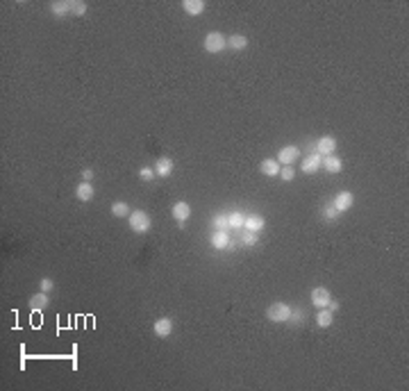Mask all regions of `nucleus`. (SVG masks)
<instances>
[{
	"label": "nucleus",
	"mask_w": 409,
	"mask_h": 391,
	"mask_svg": "<svg viewBox=\"0 0 409 391\" xmlns=\"http://www.w3.org/2000/svg\"><path fill=\"white\" fill-rule=\"evenodd\" d=\"M130 228L132 232H136V234H146V232L150 230V226H153V221H150V216L143 209H134V212H130Z\"/></svg>",
	"instance_id": "nucleus-1"
},
{
	"label": "nucleus",
	"mask_w": 409,
	"mask_h": 391,
	"mask_svg": "<svg viewBox=\"0 0 409 391\" xmlns=\"http://www.w3.org/2000/svg\"><path fill=\"white\" fill-rule=\"evenodd\" d=\"M291 314H293V309H291L286 302H273L266 309L268 321H273V323H286V321L291 319Z\"/></svg>",
	"instance_id": "nucleus-2"
},
{
	"label": "nucleus",
	"mask_w": 409,
	"mask_h": 391,
	"mask_svg": "<svg viewBox=\"0 0 409 391\" xmlns=\"http://www.w3.org/2000/svg\"><path fill=\"white\" fill-rule=\"evenodd\" d=\"M202 46H205L207 53L216 55V53H223L227 48V39L220 34V32H209V34L205 36V43H202Z\"/></svg>",
	"instance_id": "nucleus-3"
},
{
	"label": "nucleus",
	"mask_w": 409,
	"mask_h": 391,
	"mask_svg": "<svg viewBox=\"0 0 409 391\" xmlns=\"http://www.w3.org/2000/svg\"><path fill=\"white\" fill-rule=\"evenodd\" d=\"M352 202H355V196L350 194V191H339V194L334 196L332 205H334V209L341 214V212H348V209L352 207Z\"/></svg>",
	"instance_id": "nucleus-4"
},
{
	"label": "nucleus",
	"mask_w": 409,
	"mask_h": 391,
	"mask_svg": "<svg viewBox=\"0 0 409 391\" xmlns=\"http://www.w3.org/2000/svg\"><path fill=\"white\" fill-rule=\"evenodd\" d=\"M296 160H300V148H298V146H284V148L278 153V162L282 166H291Z\"/></svg>",
	"instance_id": "nucleus-5"
},
{
	"label": "nucleus",
	"mask_w": 409,
	"mask_h": 391,
	"mask_svg": "<svg viewBox=\"0 0 409 391\" xmlns=\"http://www.w3.org/2000/svg\"><path fill=\"white\" fill-rule=\"evenodd\" d=\"M171 214H173V219L178 221L180 226H184V223L189 221V216H191V205H189V202H184V200H180V202L173 205Z\"/></svg>",
	"instance_id": "nucleus-6"
},
{
	"label": "nucleus",
	"mask_w": 409,
	"mask_h": 391,
	"mask_svg": "<svg viewBox=\"0 0 409 391\" xmlns=\"http://www.w3.org/2000/svg\"><path fill=\"white\" fill-rule=\"evenodd\" d=\"M330 300H332V296H330V291L325 287H314V291H312V305L314 307L323 309L330 305Z\"/></svg>",
	"instance_id": "nucleus-7"
},
{
	"label": "nucleus",
	"mask_w": 409,
	"mask_h": 391,
	"mask_svg": "<svg viewBox=\"0 0 409 391\" xmlns=\"http://www.w3.org/2000/svg\"><path fill=\"white\" fill-rule=\"evenodd\" d=\"M300 168H303V173H316L318 168H323V157H320L318 153L307 155V157L300 162Z\"/></svg>",
	"instance_id": "nucleus-8"
},
{
	"label": "nucleus",
	"mask_w": 409,
	"mask_h": 391,
	"mask_svg": "<svg viewBox=\"0 0 409 391\" xmlns=\"http://www.w3.org/2000/svg\"><path fill=\"white\" fill-rule=\"evenodd\" d=\"M337 150V139L334 136H320L318 141H316V153L320 157H325V155H332Z\"/></svg>",
	"instance_id": "nucleus-9"
},
{
	"label": "nucleus",
	"mask_w": 409,
	"mask_h": 391,
	"mask_svg": "<svg viewBox=\"0 0 409 391\" xmlns=\"http://www.w3.org/2000/svg\"><path fill=\"white\" fill-rule=\"evenodd\" d=\"M75 196H77V200L80 202H89V200H94V196H95V189H94V184L91 182H80L75 187Z\"/></svg>",
	"instance_id": "nucleus-10"
},
{
	"label": "nucleus",
	"mask_w": 409,
	"mask_h": 391,
	"mask_svg": "<svg viewBox=\"0 0 409 391\" xmlns=\"http://www.w3.org/2000/svg\"><path fill=\"white\" fill-rule=\"evenodd\" d=\"M280 168H282L280 162L271 160V157H268V160H261V164H259V171L264 173L266 178H280Z\"/></svg>",
	"instance_id": "nucleus-11"
},
{
	"label": "nucleus",
	"mask_w": 409,
	"mask_h": 391,
	"mask_svg": "<svg viewBox=\"0 0 409 391\" xmlns=\"http://www.w3.org/2000/svg\"><path fill=\"white\" fill-rule=\"evenodd\" d=\"M323 168H325L327 173H341V168H344V162H341V157L339 155H325L323 157Z\"/></svg>",
	"instance_id": "nucleus-12"
},
{
	"label": "nucleus",
	"mask_w": 409,
	"mask_h": 391,
	"mask_svg": "<svg viewBox=\"0 0 409 391\" xmlns=\"http://www.w3.org/2000/svg\"><path fill=\"white\" fill-rule=\"evenodd\" d=\"M264 226H266V221H264V216H257V214H250V216H246V223H243V230H250V232H261V230H264Z\"/></svg>",
	"instance_id": "nucleus-13"
},
{
	"label": "nucleus",
	"mask_w": 409,
	"mask_h": 391,
	"mask_svg": "<svg viewBox=\"0 0 409 391\" xmlns=\"http://www.w3.org/2000/svg\"><path fill=\"white\" fill-rule=\"evenodd\" d=\"M153 330L157 337H168L173 332V321L171 319H157L153 323Z\"/></svg>",
	"instance_id": "nucleus-14"
},
{
	"label": "nucleus",
	"mask_w": 409,
	"mask_h": 391,
	"mask_svg": "<svg viewBox=\"0 0 409 391\" xmlns=\"http://www.w3.org/2000/svg\"><path fill=\"white\" fill-rule=\"evenodd\" d=\"M212 246L216 250H225L227 246H230V234H227L225 230H216L212 234Z\"/></svg>",
	"instance_id": "nucleus-15"
},
{
	"label": "nucleus",
	"mask_w": 409,
	"mask_h": 391,
	"mask_svg": "<svg viewBox=\"0 0 409 391\" xmlns=\"http://www.w3.org/2000/svg\"><path fill=\"white\" fill-rule=\"evenodd\" d=\"M182 9L189 14V16H200V14L205 12V2H202V0H184Z\"/></svg>",
	"instance_id": "nucleus-16"
},
{
	"label": "nucleus",
	"mask_w": 409,
	"mask_h": 391,
	"mask_svg": "<svg viewBox=\"0 0 409 391\" xmlns=\"http://www.w3.org/2000/svg\"><path fill=\"white\" fill-rule=\"evenodd\" d=\"M155 173L161 175V178L171 175V173H173V160H171V157H159L157 164H155Z\"/></svg>",
	"instance_id": "nucleus-17"
},
{
	"label": "nucleus",
	"mask_w": 409,
	"mask_h": 391,
	"mask_svg": "<svg viewBox=\"0 0 409 391\" xmlns=\"http://www.w3.org/2000/svg\"><path fill=\"white\" fill-rule=\"evenodd\" d=\"M334 323V312H330L327 307L318 309V314H316V326L318 327H330Z\"/></svg>",
	"instance_id": "nucleus-18"
},
{
	"label": "nucleus",
	"mask_w": 409,
	"mask_h": 391,
	"mask_svg": "<svg viewBox=\"0 0 409 391\" xmlns=\"http://www.w3.org/2000/svg\"><path fill=\"white\" fill-rule=\"evenodd\" d=\"M30 305H32V309H46L48 305H50V300H48V293H46V291H39V293H34V296L30 298Z\"/></svg>",
	"instance_id": "nucleus-19"
},
{
	"label": "nucleus",
	"mask_w": 409,
	"mask_h": 391,
	"mask_svg": "<svg viewBox=\"0 0 409 391\" xmlns=\"http://www.w3.org/2000/svg\"><path fill=\"white\" fill-rule=\"evenodd\" d=\"M227 46H230L232 50H246V48H248V36L232 34L230 39H227Z\"/></svg>",
	"instance_id": "nucleus-20"
},
{
	"label": "nucleus",
	"mask_w": 409,
	"mask_h": 391,
	"mask_svg": "<svg viewBox=\"0 0 409 391\" xmlns=\"http://www.w3.org/2000/svg\"><path fill=\"white\" fill-rule=\"evenodd\" d=\"M50 7H53L55 16H66V14H71V0H55Z\"/></svg>",
	"instance_id": "nucleus-21"
},
{
	"label": "nucleus",
	"mask_w": 409,
	"mask_h": 391,
	"mask_svg": "<svg viewBox=\"0 0 409 391\" xmlns=\"http://www.w3.org/2000/svg\"><path fill=\"white\" fill-rule=\"evenodd\" d=\"M246 216H248V214H243V212H230L227 214V219H230V230H241L243 223H246Z\"/></svg>",
	"instance_id": "nucleus-22"
},
{
	"label": "nucleus",
	"mask_w": 409,
	"mask_h": 391,
	"mask_svg": "<svg viewBox=\"0 0 409 391\" xmlns=\"http://www.w3.org/2000/svg\"><path fill=\"white\" fill-rule=\"evenodd\" d=\"M130 205L127 202H123V200H119V202H114L112 205V214L116 216V219H125V216H130Z\"/></svg>",
	"instance_id": "nucleus-23"
},
{
	"label": "nucleus",
	"mask_w": 409,
	"mask_h": 391,
	"mask_svg": "<svg viewBox=\"0 0 409 391\" xmlns=\"http://www.w3.org/2000/svg\"><path fill=\"white\" fill-rule=\"evenodd\" d=\"M257 239H259V232H250V230L241 232V243L243 246H255Z\"/></svg>",
	"instance_id": "nucleus-24"
},
{
	"label": "nucleus",
	"mask_w": 409,
	"mask_h": 391,
	"mask_svg": "<svg viewBox=\"0 0 409 391\" xmlns=\"http://www.w3.org/2000/svg\"><path fill=\"white\" fill-rule=\"evenodd\" d=\"M71 14L84 16V14H87V2H84V0H71Z\"/></svg>",
	"instance_id": "nucleus-25"
},
{
	"label": "nucleus",
	"mask_w": 409,
	"mask_h": 391,
	"mask_svg": "<svg viewBox=\"0 0 409 391\" xmlns=\"http://www.w3.org/2000/svg\"><path fill=\"white\" fill-rule=\"evenodd\" d=\"M214 226H216V230H230V219H227V214H219L216 219H214Z\"/></svg>",
	"instance_id": "nucleus-26"
},
{
	"label": "nucleus",
	"mask_w": 409,
	"mask_h": 391,
	"mask_svg": "<svg viewBox=\"0 0 409 391\" xmlns=\"http://www.w3.org/2000/svg\"><path fill=\"white\" fill-rule=\"evenodd\" d=\"M280 178L284 180V182H291V180L296 178V173H293L291 166H282V168H280Z\"/></svg>",
	"instance_id": "nucleus-27"
},
{
	"label": "nucleus",
	"mask_w": 409,
	"mask_h": 391,
	"mask_svg": "<svg viewBox=\"0 0 409 391\" xmlns=\"http://www.w3.org/2000/svg\"><path fill=\"white\" fill-rule=\"evenodd\" d=\"M323 216H325L327 221H334V219H339V212L334 209V205H325V207H323Z\"/></svg>",
	"instance_id": "nucleus-28"
},
{
	"label": "nucleus",
	"mask_w": 409,
	"mask_h": 391,
	"mask_svg": "<svg viewBox=\"0 0 409 391\" xmlns=\"http://www.w3.org/2000/svg\"><path fill=\"white\" fill-rule=\"evenodd\" d=\"M139 175H141V180H153V175H155V168H148V166H143L141 171H139Z\"/></svg>",
	"instance_id": "nucleus-29"
},
{
	"label": "nucleus",
	"mask_w": 409,
	"mask_h": 391,
	"mask_svg": "<svg viewBox=\"0 0 409 391\" xmlns=\"http://www.w3.org/2000/svg\"><path fill=\"white\" fill-rule=\"evenodd\" d=\"M39 287H41V291H46V293H48V291L53 289V280H50V278H43L41 282H39Z\"/></svg>",
	"instance_id": "nucleus-30"
},
{
	"label": "nucleus",
	"mask_w": 409,
	"mask_h": 391,
	"mask_svg": "<svg viewBox=\"0 0 409 391\" xmlns=\"http://www.w3.org/2000/svg\"><path fill=\"white\" fill-rule=\"evenodd\" d=\"M82 180H84V182H91V180H94V171H91V168H84V171H82Z\"/></svg>",
	"instance_id": "nucleus-31"
},
{
	"label": "nucleus",
	"mask_w": 409,
	"mask_h": 391,
	"mask_svg": "<svg viewBox=\"0 0 409 391\" xmlns=\"http://www.w3.org/2000/svg\"><path fill=\"white\" fill-rule=\"evenodd\" d=\"M327 309H330V312H337V309H339V302H337V300H330V305H327Z\"/></svg>",
	"instance_id": "nucleus-32"
}]
</instances>
